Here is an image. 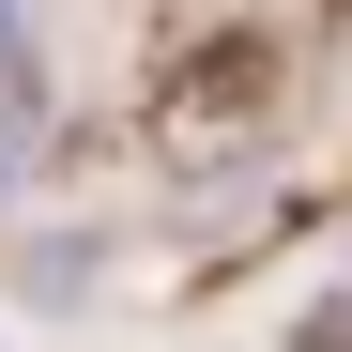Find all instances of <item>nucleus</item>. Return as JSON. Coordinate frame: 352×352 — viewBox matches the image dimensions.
Here are the masks:
<instances>
[{
  "label": "nucleus",
  "mask_w": 352,
  "mask_h": 352,
  "mask_svg": "<svg viewBox=\"0 0 352 352\" xmlns=\"http://www.w3.org/2000/svg\"><path fill=\"white\" fill-rule=\"evenodd\" d=\"M276 92H291L276 31H199L184 62L153 77V153H168V168H245V153L276 138Z\"/></svg>",
  "instance_id": "nucleus-1"
},
{
  "label": "nucleus",
  "mask_w": 352,
  "mask_h": 352,
  "mask_svg": "<svg viewBox=\"0 0 352 352\" xmlns=\"http://www.w3.org/2000/svg\"><path fill=\"white\" fill-rule=\"evenodd\" d=\"M291 352H352V291H322V307L291 322Z\"/></svg>",
  "instance_id": "nucleus-2"
},
{
  "label": "nucleus",
  "mask_w": 352,
  "mask_h": 352,
  "mask_svg": "<svg viewBox=\"0 0 352 352\" xmlns=\"http://www.w3.org/2000/svg\"><path fill=\"white\" fill-rule=\"evenodd\" d=\"M0 77H16V0H0Z\"/></svg>",
  "instance_id": "nucleus-3"
}]
</instances>
